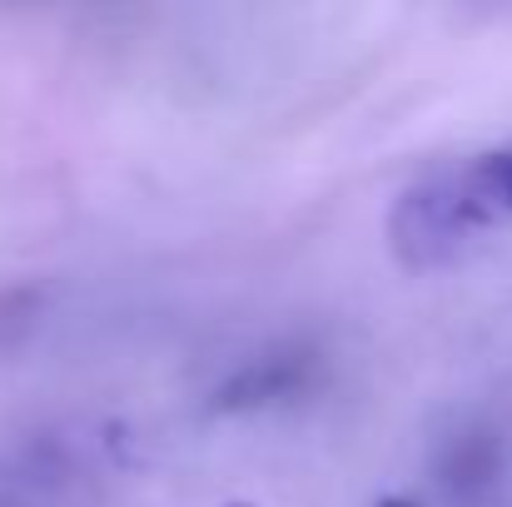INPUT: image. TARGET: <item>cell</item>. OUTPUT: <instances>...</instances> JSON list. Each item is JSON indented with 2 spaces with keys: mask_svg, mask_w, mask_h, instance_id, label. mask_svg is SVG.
<instances>
[{
  "mask_svg": "<svg viewBox=\"0 0 512 507\" xmlns=\"http://www.w3.org/2000/svg\"><path fill=\"white\" fill-rule=\"evenodd\" d=\"M483 224H493V219L478 209V199L468 194L463 174H433V179L413 184L398 199L388 234H393V249H398V259L408 269H438Z\"/></svg>",
  "mask_w": 512,
  "mask_h": 507,
  "instance_id": "obj_1",
  "label": "cell"
},
{
  "mask_svg": "<svg viewBox=\"0 0 512 507\" xmlns=\"http://www.w3.org/2000/svg\"><path fill=\"white\" fill-rule=\"evenodd\" d=\"M319 373V358L309 348H284V353H264L249 358L244 368H234L214 393H209V413H259L274 408L294 393H304Z\"/></svg>",
  "mask_w": 512,
  "mask_h": 507,
  "instance_id": "obj_2",
  "label": "cell"
},
{
  "mask_svg": "<svg viewBox=\"0 0 512 507\" xmlns=\"http://www.w3.org/2000/svg\"><path fill=\"white\" fill-rule=\"evenodd\" d=\"M498 463H503V448L493 433H463V438H453V448L443 458V478L453 493H478L498 478Z\"/></svg>",
  "mask_w": 512,
  "mask_h": 507,
  "instance_id": "obj_3",
  "label": "cell"
},
{
  "mask_svg": "<svg viewBox=\"0 0 512 507\" xmlns=\"http://www.w3.org/2000/svg\"><path fill=\"white\" fill-rule=\"evenodd\" d=\"M463 184H468V194L478 199V209H483L488 219L512 214V150L478 155L473 165L463 169Z\"/></svg>",
  "mask_w": 512,
  "mask_h": 507,
  "instance_id": "obj_4",
  "label": "cell"
},
{
  "mask_svg": "<svg viewBox=\"0 0 512 507\" xmlns=\"http://www.w3.org/2000/svg\"><path fill=\"white\" fill-rule=\"evenodd\" d=\"M378 507H413V503H408V498H383Z\"/></svg>",
  "mask_w": 512,
  "mask_h": 507,
  "instance_id": "obj_5",
  "label": "cell"
}]
</instances>
